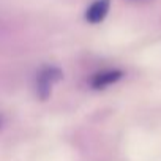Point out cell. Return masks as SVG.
<instances>
[{"label": "cell", "mask_w": 161, "mask_h": 161, "mask_svg": "<svg viewBox=\"0 0 161 161\" xmlns=\"http://www.w3.org/2000/svg\"><path fill=\"white\" fill-rule=\"evenodd\" d=\"M122 76H123V73H122L120 69H106V71H100V73H97V74L92 77L90 84H92L93 89H98V90H100V89H106V87L115 84Z\"/></svg>", "instance_id": "3957f363"}, {"label": "cell", "mask_w": 161, "mask_h": 161, "mask_svg": "<svg viewBox=\"0 0 161 161\" xmlns=\"http://www.w3.org/2000/svg\"><path fill=\"white\" fill-rule=\"evenodd\" d=\"M0 125H2V120H0Z\"/></svg>", "instance_id": "277c9868"}, {"label": "cell", "mask_w": 161, "mask_h": 161, "mask_svg": "<svg viewBox=\"0 0 161 161\" xmlns=\"http://www.w3.org/2000/svg\"><path fill=\"white\" fill-rule=\"evenodd\" d=\"M111 8V0H95V2L87 8L86 11V19L90 24H100L104 21Z\"/></svg>", "instance_id": "7a4b0ae2"}, {"label": "cell", "mask_w": 161, "mask_h": 161, "mask_svg": "<svg viewBox=\"0 0 161 161\" xmlns=\"http://www.w3.org/2000/svg\"><path fill=\"white\" fill-rule=\"evenodd\" d=\"M60 77H62V71L54 66H47L40 71V74L36 77V93L41 100H46L51 95L52 86Z\"/></svg>", "instance_id": "6da1fadb"}]
</instances>
